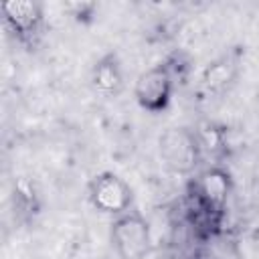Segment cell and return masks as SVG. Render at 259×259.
Returning <instances> with one entry per match:
<instances>
[{
	"label": "cell",
	"instance_id": "cell-2",
	"mask_svg": "<svg viewBox=\"0 0 259 259\" xmlns=\"http://www.w3.org/2000/svg\"><path fill=\"white\" fill-rule=\"evenodd\" d=\"M109 239L119 259H138L154 245L150 223L138 208H130L111 221Z\"/></svg>",
	"mask_w": 259,
	"mask_h": 259
},
{
	"label": "cell",
	"instance_id": "cell-12",
	"mask_svg": "<svg viewBox=\"0 0 259 259\" xmlns=\"http://www.w3.org/2000/svg\"><path fill=\"white\" fill-rule=\"evenodd\" d=\"M63 8H65V12L69 16H73L77 22H83V24L91 22L95 12H97V4L95 2H85V0H81V2H65Z\"/></svg>",
	"mask_w": 259,
	"mask_h": 259
},
{
	"label": "cell",
	"instance_id": "cell-3",
	"mask_svg": "<svg viewBox=\"0 0 259 259\" xmlns=\"http://www.w3.org/2000/svg\"><path fill=\"white\" fill-rule=\"evenodd\" d=\"M87 196L95 210L111 217H119L134 208L132 186L115 172H99L87 184Z\"/></svg>",
	"mask_w": 259,
	"mask_h": 259
},
{
	"label": "cell",
	"instance_id": "cell-1",
	"mask_svg": "<svg viewBox=\"0 0 259 259\" xmlns=\"http://www.w3.org/2000/svg\"><path fill=\"white\" fill-rule=\"evenodd\" d=\"M158 154L162 164L180 176L192 174L202 160L196 132L186 125L166 127L158 138Z\"/></svg>",
	"mask_w": 259,
	"mask_h": 259
},
{
	"label": "cell",
	"instance_id": "cell-5",
	"mask_svg": "<svg viewBox=\"0 0 259 259\" xmlns=\"http://www.w3.org/2000/svg\"><path fill=\"white\" fill-rule=\"evenodd\" d=\"M233 176L225 166H208L202 172L196 174V178L190 182L188 190L198 198V202L212 212L214 217L223 219L227 210V202L233 194Z\"/></svg>",
	"mask_w": 259,
	"mask_h": 259
},
{
	"label": "cell",
	"instance_id": "cell-4",
	"mask_svg": "<svg viewBox=\"0 0 259 259\" xmlns=\"http://www.w3.org/2000/svg\"><path fill=\"white\" fill-rule=\"evenodd\" d=\"M0 14L4 26L14 34V38L32 49L42 36L45 28V6L34 0H8L0 4Z\"/></svg>",
	"mask_w": 259,
	"mask_h": 259
},
{
	"label": "cell",
	"instance_id": "cell-7",
	"mask_svg": "<svg viewBox=\"0 0 259 259\" xmlns=\"http://www.w3.org/2000/svg\"><path fill=\"white\" fill-rule=\"evenodd\" d=\"M241 73V57L239 53L231 51L225 53L221 57H217L214 61H210L202 73H200V89L206 95H221L227 89H231Z\"/></svg>",
	"mask_w": 259,
	"mask_h": 259
},
{
	"label": "cell",
	"instance_id": "cell-10",
	"mask_svg": "<svg viewBox=\"0 0 259 259\" xmlns=\"http://www.w3.org/2000/svg\"><path fill=\"white\" fill-rule=\"evenodd\" d=\"M196 138L200 144L202 154H210V156H221L227 148V130L214 121H202L198 125Z\"/></svg>",
	"mask_w": 259,
	"mask_h": 259
},
{
	"label": "cell",
	"instance_id": "cell-8",
	"mask_svg": "<svg viewBox=\"0 0 259 259\" xmlns=\"http://www.w3.org/2000/svg\"><path fill=\"white\" fill-rule=\"evenodd\" d=\"M91 85L105 97H115L123 89V69L117 53L101 55L91 69Z\"/></svg>",
	"mask_w": 259,
	"mask_h": 259
},
{
	"label": "cell",
	"instance_id": "cell-13",
	"mask_svg": "<svg viewBox=\"0 0 259 259\" xmlns=\"http://www.w3.org/2000/svg\"><path fill=\"white\" fill-rule=\"evenodd\" d=\"M138 259H164V253L160 251V247H156V245H152L144 255H140Z\"/></svg>",
	"mask_w": 259,
	"mask_h": 259
},
{
	"label": "cell",
	"instance_id": "cell-6",
	"mask_svg": "<svg viewBox=\"0 0 259 259\" xmlns=\"http://www.w3.org/2000/svg\"><path fill=\"white\" fill-rule=\"evenodd\" d=\"M176 79L170 73L168 65L160 61L158 65L144 71L134 85V97L138 105L150 113H162L172 99Z\"/></svg>",
	"mask_w": 259,
	"mask_h": 259
},
{
	"label": "cell",
	"instance_id": "cell-9",
	"mask_svg": "<svg viewBox=\"0 0 259 259\" xmlns=\"http://www.w3.org/2000/svg\"><path fill=\"white\" fill-rule=\"evenodd\" d=\"M194 259H241L235 241L227 239L223 233L208 237L198 243Z\"/></svg>",
	"mask_w": 259,
	"mask_h": 259
},
{
	"label": "cell",
	"instance_id": "cell-11",
	"mask_svg": "<svg viewBox=\"0 0 259 259\" xmlns=\"http://www.w3.org/2000/svg\"><path fill=\"white\" fill-rule=\"evenodd\" d=\"M164 63L168 65V69L174 75V79L184 83V79L188 77V71H190V57L184 51H174L164 59Z\"/></svg>",
	"mask_w": 259,
	"mask_h": 259
}]
</instances>
